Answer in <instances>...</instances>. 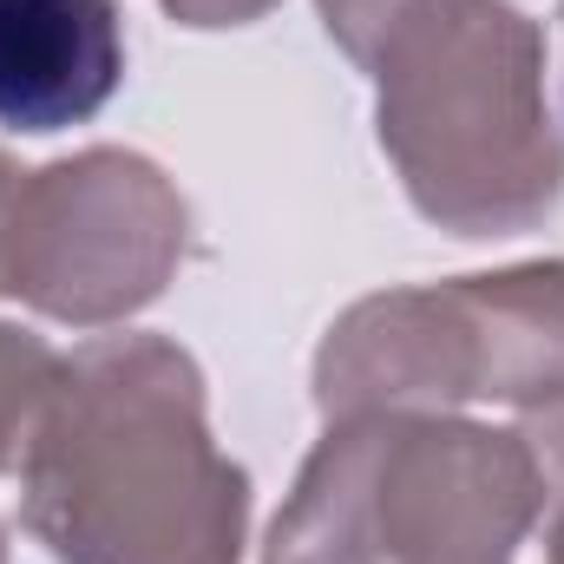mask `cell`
<instances>
[{"label": "cell", "mask_w": 564, "mask_h": 564, "mask_svg": "<svg viewBox=\"0 0 564 564\" xmlns=\"http://www.w3.org/2000/svg\"><path fill=\"white\" fill-rule=\"evenodd\" d=\"M126 79L112 0H0V126L46 139L106 112Z\"/></svg>", "instance_id": "6"}, {"label": "cell", "mask_w": 564, "mask_h": 564, "mask_svg": "<svg viewBox=\"0 0 564 564\" xmlns=\"http://www.w3.org/2000/svg\"><path fill=\"white\" fill-rule=\"evenodd\" d=\"M552 564H564V506H558V519H552V552H545Z\"/></svg>", "instance_id": "11"}, {"label": "cell", "mask_w": 564, "mask_h": 564, "mask_svg": "<svg viewBox=\"0 0 564 564\" xmlns=\"http://www.w3.org/2000/svg\"><path fill=\"white\" fill-rule=\"evenodd\" d=\"M20 519L59 564H237L250 479L217 453L204 375L164 335L66 355L20 453Z\"/></svg>", "instance_id": "1"}, {"label": "cell", "mask_w": 564, "mask_h": 564, "mask_svg": "<svg viewBox=\"0 0 564 564\" xmlns=\"http://www.w3.org/2000/svg\"><path fill=\"white\" fill-rule=\"evenodd\" d=\"M0 564H7V532H0Z\"/></svg>", "instance_id": "12"}, {"label": "cell", "mask_w": 564, "mask_h": 564, "mask_svg": "<svg viewBox=\"0 0 564 564\" xmlns=\"http://www.w3.org/2000/svg\"><path fill=\"white\" fill-rule=\"evenodd\" d=\"M59 368H66V355L53 341H40L33 328L0 322V473L20 466V453H26L33 426H40V408H46V394L59 381Z\"/></svg>", "instance_id": "7"}, {"label": "cell", "mask_w": 564, "mask_h": 564, "mask_svg": "<svg viewBox=\"0 0 564 564\" xmlns=\"http://www.w3.org/2000/svg\"><path fill=\"white\" fill-rule=\"evenodd\" d=\"M270 7L276 0H164V13H177L184 26H250Z\"/></svg>", "instance_id": "9"}, {"label": "cell", "mask_w": 564, "mask_h": 564, "mask_svg": "<svg viewBox=\"0 0 564 564\" xmlns=\"http://www.w3.org/2000/svg\"><path fill=\"white\" fill-rule=\"evenodd\" d=\"M545 512L525 433L446 414L328 421L263 564H506Z\"/></svg>", "instance_id": "3"}, {"label": "cell", "mask_w": 564, "mask_h": 564, "mask_svg": "<svg viewBox=\"0 0 564 564\" xmlns=\"http://www.w3.org/2000/svg\"><path fill=\"white\" fill-rule=\"evenodd\" d=\"M401 7H408V0H322V26H328V40H335L355 66H368L381 26H388Z\"/></svg>", "instance_id": "8"}, {"label": "cell", "mask_w": 564, "mask_h": 564, "mask_svg": "<svg viewBox=\"0 0 564 564\" xmlns=\"http://www.w3.org/2000/svg\"><path fill=\"white\" fill-rule=\"evenodd\" d=\"M184 197L139 151H79L26 171L13 217V295L53 322L106 328L164 295L184 257Z\"/></svg>", "instance_id": "5"}, {"label": "cell", "mask_w": 564, "mask_h": 564, "mask_svg": "<svg viewBox=\"0 0 564 564\" xmlns=\"http://www.w3.org/2000/svg\"><path fill=\"white\" fill-rule=\"evenodd\" d=\"M459 401H564V263H519L355 302L315 355V408L433 414Z\"/></svg>", "instance_id": "4"}, {"label": "cell", "mask_w": 564, "mask_h": 564, "mask_svg": "<svg viewBox=\"0 0 564 564\" xmlns=\"http://www.w3.org/2000/svg\"><path fill=\"white\" fill-rule=\"evenodd\" d=\"M20 184H26V171H13V158H0V295H13V217H20Z\"/></svg>", "instance_id": "10"}, {"label": "cell", "mask_w": 564, "mask_h": 564, "mask_svg": "<svg viewBox=\"0 0 564 564\" xmlns=\"http://www.w3.org/2000/svg\"><path fill=\"white\" fill-rule=\"evenodd\" d=\"M368 73L381 151L440 230L512 237L564 197L545 33L512 0H408L381 26Z\"/></svg>", "instance_id": "2"}]
</instances>
